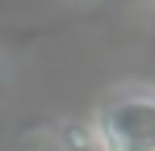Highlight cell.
Here are the masks:
<instances>
[{
  "label": "cell",
  "mask_w": 155,
  "mask_h": 151,
  "mask_svg": "<svg viewBox=\"0 0 155 151\" xmlns=\"http://www.w3.org/2000/svg\"><path fill=\"white\" fill-rule=\"evenodd\" d=\"M4 88H8V67L0 63V92H4Z\"/></svg>",
  "instance_id": "cell-2"
},
{
  "label": "cell",
  "mask_w": 155,
  "mask_h": 151,
  "mask_svg": "<svg viewBox=\"0 0 155 151\" xmlns=\"http://www.w3.org/2000/svg\"><path fill=\"white\" fill-rule=\"evenodd\" d=\"M92 151H155V84H122L92 113Z\"/></svg>",
  "instance_id": "cell-1"
}]
</instances>
